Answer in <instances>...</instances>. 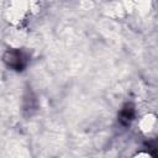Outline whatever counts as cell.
<instances>
[{
  "mask_svg": "<svg viewBox=\"0 0 158 158\" xmlns=\"http://www.w3.org/2000/svg\"><path fill=\"white\" fill-rule=\"evenodd\" d=\"M36 4L28 1H10L5 9V19L12 26H21L31 17Z\"/></svg>",
  "mask_w": 158,
  "mask_h": 158,
  "instance_id": "cell-1",
  "label": "cell"
},
{
  "mask_svg": "<svg viewBox=\"0 0 158 158\" xmlns=\"http://www.w3.org/2000/svg\"><path fill=\"white\" fill-rule=\"evenodd\" d=\"M131 158H156L152 153H149V152H147V151H138V152H136Z\"/></svg>",
  "mask_w": 158,
  "mask_h": 158,
  "instance_id": "cell-3",
  "label": "cell"
},
{
  "mask_svg": "<svg viewBox=\"0 0 158 158\" xmlns=\"http://www.w3.org/2000/svg\"><path fill=\"white\" fill-rule=\"evenodd\" d=\"M157 126H158V116L154 112L143 114L137 122V127H138L139 132L146 136L152 135L157 130Z\"/></svg>",
  "mask_w": 158,
  "mask_h": 158,
  "instance_id": "cell-2",
  "label": "cell"
}]
</instances>
